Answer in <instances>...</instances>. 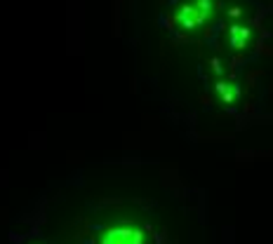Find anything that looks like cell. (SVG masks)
<instances>
[{"label":"cell","mask_w":273,"mask_h":244,"mask_svg":"<svg viewBox=\"0 0 273 244\" xmlns=\"http://www.w3.org/2000/svg\"><path fill=\"white\" fill-rule=\"evenodd\" d=\"M101 244H142V232L130 228H113L104 235Z\"/></svg>","instance_id":"cell-1"}]
</instances>
